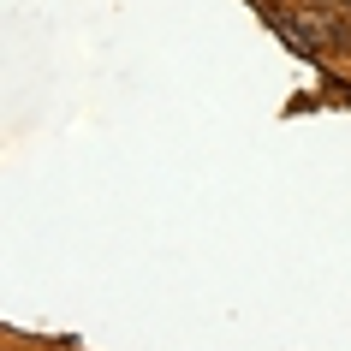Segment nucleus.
I'll return each mask as SVG.
<instances>
[{"instance_id": "f257e3e1", "label": "nucleus", "mask_w": 351, "mask_h": 351, "mask_svg": "<svg viewBox=\"0 0 351 351\" xmlns=\"http://www.w3.org/2000/svg\"><path fill=\"white\" fill-rule=\"evenodd\" d=\"M346 12H351V0H346Z\"/></svg>"}]
</instances>
